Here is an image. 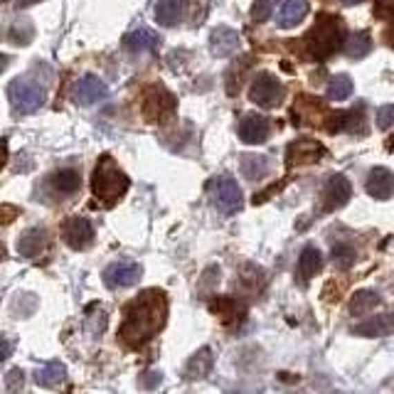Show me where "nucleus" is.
<instances>
[{
	"mask_svg": "<svg viewBox=\"0 0 394 394\" xmlns=\"http://www.w3.org/2000/svg\"><path fill=\"white\" fill-rule=\"evenodd\" d=\"M143 116L151 124H160L165 118H170L175 113V96L170 94L165 86L153 84L143 91Z\"/></svg>",
	"mask_w": 394,
	"mask_h": 394,
	"instance_id": "423d86ee",
	"label": "nucleus"
},
{
	"mask_svg": "<svg viewBox=\"0 0 394 394\" xmlns=\"http://www.w3.org/2000/svg\"><path fill=\"white\" fill-rule=\"evenodd\" d=\"M345 6H357V3H362V0H343Z\"/></svg>",
	"mask_w": 394,
	"mask_h": 394,
	"instance_id": "a19ab883",
	"label": "nucleus"
},
{
	"mask_svg": "<svg viewBox=\"0 0 394 394\" xmlns=\"http://www.w3.org/2000/svg\"><path fill=\"white\" fill-rule=\"evenodd\" d=\"M321 266H323V254L315 247H306L299 256V269H296L299 271V279L303 283H308L310 279L321 271Z\"/></svg>",
	"mask_w": 394,
	"mask_h": 394,
	"instance_id": "393cba45",
	"label": "nucleus"
},
{
	"mask_svg": "<svg viewBox=\"0 0 394 394\" xmlns=\"http://www.w3.org/2000/svg\"><path fill=\"white\" fill-rule=\"evenodd\" d=\"M394 126V104L377 109V129L379 131H389Z\"/></svg>",
	"mask_w": 394,
	"mask_h": 394,
	"instance_id": "72a5a7b5",
	"label": "nucleus"
},
{
	"mask_svg": "<svg viewBox=\"0 0 394 394\" xmlns=\"http://www.w3.org/2000/svg\"><path fill=\"white\" fill-rule=\"evenodd\" d=\"M8 39L15 42V45H30V39H32V25H30L28 20L15 23L10 28V32H8Z\"/></svg>",
	"mask_w": 394,
	"mask_h": 394,
	"instance_id": "2f4dec72",
	"label": "nucleus"
},
{
	"mask_svg": "<svg viewBox=\"0 0 394 394\" xmlns=\"http://www.w3.org/2000/svg\"><path fill=\"white\" fill-rule=\"evenodd\" d=\"M129 185H131L129 175L118 168L116 160H113L111 156L99 158V163H96V168H94V175H91V190H94V195L99 197L104 205L111 207L113 203H118V200L126 195Z\"/></svg>",
	"mask_w": 394,
	"mask_h": 394,
	"instance_id": "7ed1b4c3",
	"label": "nucleus"
},
{
	"mask_svg": "<svg viewBox=\"0 0 394 394\" xmlns=\"http://www.w3.org/2000/svg\"><path fill=\"white\" fill-rule=\"evenodd\" d=\"M321 116H326V109L323 104H318V99H310V96H301L299 106L293 109V124H315Z\"/></svg>",
	"mask_w": 394,
	"mask_h": 394,
	"instance_id": "5701e85b",
	"label": "nucleus"
},
{
	"mask_svg": "<svg viewBox=\"0 0 394 394\" xmlns=\"http://www.w3.org/2000/svg\"><path fill=\"white\" fill-rule=\"evenodd\" d=\"M330 256H332V264H335V269L345 271V269H350V266L355 264V259H357V252H355L353 244L338 242V244H332Z\"/></svg>",
	"mask_w": 394,
	"mask_h": 394,
	"instance_id": "7c9ffc66",
	"label": "nucleus"
},
{
	"mask_svg": "<svg viewBox=\"0 0 394 394\" xmlns=\"http://www.w3.org/2000/svg\"><path fill=\"white\" fill-rule=\"evenodd\" d=\"M182 10H185V0H158L156 6V23L163 28H173L180 23Z\"/></svg>",
	"mask_w": 394,
	"mask_h": 394,
	"instance_id": "4be33fe9",
	"label": "nucleus"
},
{
	"mask_svg": "<svg viewBox=\"0 0 394 394\" xmlns=\"http://www.w3.org/2000/svg\"><path fill=\"white\" fill-rule=\"evenodd\" d=\"M242 175L247 180H261L266 173H269V160L264 156H242Z\"/></svg>",
	"mask_w": 394,
	"mask_h": 394,
	"instance_id": "c85d7f7f",
	"label": "nucleus"
},
{
	"mask_svg": "<svg viewBox=\"0 0 394 394\" xmlns=\"http://www.w3.org/2000/svg\"><path fill=\"white\" fill-rule=\"evenodd\" d=\"M212 365H214L212 350L209 348L197 350L185 365V379H190V382H195V379H205L209 375V370H212Z\"/></svg>",
	"mask_w": 394,
	"mask_h": 394,
	"instance_id": "aec40b11",
	"label": "nucleus"
},
{
	"mask_svg": "<svg viewBox=\"0 0 394 394\" xmlns=\"http://www.w3.org/2000/svg\"><path fill=\"white\" fill-rule=\"evenodd\" d=\"M67 379V367H64V362L59 360H52V362H45L42 367H37V372H35V382L39 384V387H59V384Z\"/></svg>",
	"mask_w": 394,
	"mask_h": 394,
	"instance_id": "412c9836",
	"label": "nucleus"
},
{
	"mask_svg": "<svg viewBox=\"0 0 394 394\" xmlns=\"http://www.w3.org/2000/svg\"><path fill=\"white\" fill-rule=\"evenodd\" d=\"M8 99L15 116H28L45 106V89L28 77H17L8 84Z\"/></svg>",
	"mask_w": 394,
	"mask_h": 394,
	"instance_id": "20e7f679",
	"label": "nucleus"
},
{
	"mask_svg": "<svg viewBox=\"0 0 394 394\" xmlns=\"http://www.w3.org/2000/svg\"><path fill=\"white\" fill-rule=\"evenodd\" d=\"M236 50H239V32L236 30L227 28V25H220V28L212 30V35H209V52L214 57L225 59V57L234 55Z\"/></svg>",
	"mask_w": 394,
	"mask_h": 394,
	"instance_id": "2eb2a0df",
	"label": "nucleus"
},
{
	"mask_svg": "<svg viewBox=\"0 0 394 394\" xmlns=\"http://www.w3.org/2000/svg\"><path fill=\"white\" fill-rule=\"evenodd\" d=\"M269 118L259 116V113H247V116L239 121V138L249 146H259L269 138Z\"/></svg>",
	"mask_w": 394,
	"mask_h": 394,
	"instance_id": "ddd939ff",
	"label": "nucleus"
},
{
	"mask_svg": "<svg viewBox=\"0 0 394 394\" xmlns=\"http://www.w3.org/2000/svg\"><path fill=\"white\" fill-rule=\"evenodd\" d=\"M350 195H353V185H350L348 178L345 175H332L321 192V209L323 212H335V209L348 205Z\"/></svg>",
	"mask_w": 394,
	"mask_h": 394,
	"instance_id": "6e6552de",
	"label": "nucleus"
},
{
	"mask_svg": "<svg viewBox=\"0 0 394 394\" xmlns=\"http://www.w3.org/2000/svg\"><path fill=\"white\" fill-rule=\"evenodd\" d=\"M148 375H151V379H146V387H148V389L156 387V384H160V377H163L160 372H148Z\"/></svg>",
	"mask_w": 394,
	"mask_h": 394,
	"instance_id": "e433bc0d",
	"label": "nucleus"
},
{
	"mask_svg": "<svg viewBox=\"0 0 394 394\" xmlns=\"http://www.w3.org/2000/svg\"><path fill=\"white\" fill-rule=\"evenodd\" d=\"M62 236L74 252H84L94 242V227H91V222L86 217H69L64 222Z\"/></svg>",
	"mask_w": 394,
	"mask_h": 394,
	"instance_id": "9b49d317",
	"label": "nucleus"
},
{
	"mask_svg": "<svg viewBox=\"0 0 394 394\" xmlns=\"http://www.w3.org/2000/svg\"><path fill=\"white\" fill-rule=\"evenodd\" d=\"M276 3H279V0H254V6H252L254 23H266L271 17V12H274Z\"/></svg>",
	"mask_w": 394,
	"mask_h": 394,
	"instance_id": "473e14b6",
	"label": "nucleus"
},
{
	"mask_svg": "<svg viewBox=\"0 0 394 394\" xmlns=\"http://www.w3.org/2000/svg\"><path fill=\"white\" fill-rule=\"evenodd\" d=\"M25 384V372L17 367V370H10L6 375V389L8 392H17V389H23Z\"/></svg>",
	"mask_w": 394,
	"mask_h": 394,
	"instance_id": "f704fd0d",
	"label": "nucleus"
},
{
	"mask_svg": "<svg viewBox=\"0 0 394 394\" xmlns=\"http://www.w3.org/2000/svg\"><path fill=\"white\" fill-rule=\"evenodd\" d=\"M283 94H286L283 84L269 72H259L252 79V86H249V99L261 109L279 106L281 99H283Z\"/></svg>",
	"mask_w": 394,
	"mask_h": 394,
	"instance_id": "0eeeda50",
	"label": "nucleus"
},
{
	"mask_svg": "<svg viewBox=\"0 0 394 394\" xmlns=\"http://www.w3.org/2000/svg\"><path fill=\"white\" fill-rule=\"evenodd\" d=\"M45 244H47L45 229L32 227V229L23 232L20 239H17V254H20L23 259H35V256H39V252L45 249Z\"/></svg>",
	"mask_w": 394,
	"mask_h": 394,
	"instance_id": "6ab92c4d",
	"label": "nucleus"
},
{
	"mask_svg": "<svg viewBox=\"0 0 394 394\" xmlns=\"http://www.w3.org/2000/svg\"><path fill=\"white\" fill-rule=\"evenodd\" d=\"M3 212H6V220H3V222H6V225H8V222H12L10 217L17 212V209H15V207H10V205H6V207H3Z\"/></svg>",
	"mask_w": 394,
	"mask_h": 394,
	"instance_id": "4c0bfd02",
	"label": "nucleus"
},
{
	"mask_svg": "<svg viewBox=\"0 0 394 394\" xmlns=\"http://www.w3.org/2000/svg\"><path fill=\"white\" fill-rule=\"evenodd\" d=\"M209 197H212V205L220 209L222 214H234L242 209L244 205V195L242 187L236 185V180L232 175H220L209 182Z\"/></svg>",
	"mask_w": 394,
	"mask_h": 394,
	"instance_id": "39448f33",
	"label": "nucleus"
},
{
	"mask_svg": "<svg viewBox=\"0 0 394 394\" xmlns=\"http://www.w3.org/2000/svg\"><path fill=\"white\" fill-rule=\"evenodd\" d=\"M52 187H55L59 195H74V192L82 187V175L74 168H62L52 175Z\"/></svg>",
	"mask_w": 394,
	"mask_h": 394,
	"instance_id": "bb28decb",
	"label": "nucleus"
},
{
	"mask_svg": "<svg viewBox=\"0 0 394 394\" xmlns=\"http://www.w3.org/2000/svg\"><path fill=\"white\" fill-rule=\"evenodd\" d=\"M10 357V343H8V338H3V357L0 360H8Z\"/></svg>",
	"mask_w": 394,
	"mask_h": 394,
	"instance_id": "58836bf2",
	"label": "nucleus"
},
{
	"mask_svg": "<svg viewBox=\"0 0 394 394\" xmlns=\"http://www.w3.org/2000/svg\"><path fill=\"white\" fill-rule=\"evenodd\" d=\"M306 55L315 62H323L335 52L343 50L345 45V25L338 15L330 12H321L315 17V25L306 35Z\"/></svg>",
	"mask_w": 394,
	"mask_h": 394,
	"instance_id": "f03ea898",
	"label": "nucleus"
},
{
	"mask_svg": "<svg viewBox=\"0 0 394 394\" xmlns=\"http://www.w3.org/2000/svg\"><path fill=\"white\" fill-rule=\"evenodd\" d=\"M370 50H372V37L367 30L350 35V39L345 42V55H348L350 59H362V57L370 55Z\"/></svg>",
	"mask_w": 394,
	"mask_h": 394,
	"instance_id": "cd10ccee",
	"label": "nucleus"
},
{
	"mask_svg": "<svg viewBox=\"0 0 394 394\" xmlns=\"http://www.w3.org/2000/svg\"><path fill=\"white\" fill-rule=\"evenodd\" d=\"M124 47L131 55H143V52H156L160 47V37L158 32H153L151 28H138L135 32L126 35Z\"/></svg>",
	"mask_w": 394,
	"mask_h": 394,
	"instance_id": "f3484780",
	"label": "nucleus"
},
{
	"mask_svg": "<svg viewBox=\"0 0 394 394\" xmlns=\"http://www.w3.org/2000/svg\"><path fill=\"white\" fill-rule=\"evenodd\" d=\"M109 96V86L104 84L102 79L94 74H84L74 82V102L79 106H91L96 102H104Z\"/></svg>",
	"mask_w": 394,
	"mask_h": 394,
	"instance_id": "9d476101",
	"label": "nucleus"
},
{
	"mask_svg": "<svg viewBox=\"0 0 394 394\" xmlns=\"http://www.w3.org/2000/svg\"><path fill=\"white\" fill-rule=\"evenodd\" d=\"M379 293L377 291H367V288H362V291H357L350 299V315H355V318H362V315L372 313V310L379 306Z\"/></svg>",
	"mask_w": 394,
	"mask_h": 394,
	"instance_id": "a878e982",
	"label": "nucleus"
},
{
	"mask_svg": "<svg viewBox=\"0 0 394 394\" xmlns=\"http://www.w3.org/2000/svg\"><path fill=\"white\" fill-rule=\"evenodd\" d=\"M209 310H212L225 326H232V323L244 321L247 303H242V301L234 299V296H217L214 301H209Z\"/></svg>",
	"mask_w": 394,
	"mask_h": 394,
	"instance_id": "4468645a",
	"label": "nucleus"
},
{
	"mask_svg": "<svg viewBox=\"0 0 394 394\" xmlns=\"http://www.w3.org/2000/svg\"><path fill=\"white\" fill-rule=\"evenodd\" d=\"M367 195L375 200H389L394 195V173L387 168H372L367 173Z\"/></svg>",
	"mask_w": 394,
	"mask_h": 394,
	"instance_id": "dca6fc26",
	"label": "nucleus"
},
{
	"mask_svg": "<svg viewBox=\"0 0 394 394\" xmlns=\"http://www.w3.org/2000/svg\"><path fill=\"white\" fill-rule=\"evenodd\" d=\"M375 15L384 20H394V0H377L375 3Z\"/></svg>",
	"mask_w": 394,
	"mask_h": 394,
	"instance_id": "c9c22d12",
	"label": "nucleus"
},
{
	"mask_svg": "<svg viewBox=\"0 0 394 394\" xmlns=\"http://www.w3.org/2000/svg\"><path fill=\"white\" fill-rule=\"evenodd\" d=\"M310 6L308 0H283L281 10H279V20H276V25L283 30L288 28H296L299 23H303L306 15H308Z\"/></svg>",
	"mask_w": 394,
	"mask_h": 394,
	"instance_id": "a211bd4d",
	"label": "nucleus"
},
{
	"mask_svg": "<svg viewBox=\"0 0 394 394\" xmlns=\"http://www.w3.org/2000/svg\"><path fill=\"white\" fill-rule=\"evenodd\" d=\"M168 318V296L160 288H146L126 306L121 323V340L129 348H143L163 330Z\"/></svg>",
	"mask_w": 394,
	"mask_h": 394,
	"instance_id": "f257e3e1",
	"label": "nucleus"
},
{
	"mask_svg": "<svg viewBox=\"0 0 394 394\" xmlns=\"http://www.w3.org/2000/svg\"><path fill=\"white\" fill-rule=\"evenodd\" d=\"M392 330H394V315H379V318H372V321L353 328L355 335H362V338H382V335H389Z\"/></svg>",
	"mask_w": 394,
	"mask_h": 394,
	"instance_id": "b1692460",
	"label": "nucleus"
},
{
	"mask_svg": "<svg viewBox=\"0 0 394 394\" xmlns=\"http://www.w3.org/2000/svg\"><path fill=\"white\" fill-rule=\"evenodd\" d=\"M353 79L348 77V74H338V77L330 79V84H328V99L330 102H345V99H350V94H353Z\"/></svg>",
	"mask_w": 394,
	"mask_h": 394,
	"instance_id": "c756f323",
	"label": "nucleus"
},
{
	"mask_svg": "<svg viewBox=\"0 0 394 394\" xmlns=\"http://www.w3.org/2000/svg\"><path fill=\"white\" fill-rule=\"evenodd\" d=\"M323 156H326V148H323L318 141H310V138H299V141L291 143V146H288V151H286L288 165L318 163Z\"/></svg>",
	"mask_w": 394,
	"mask_h": 394,
	"instance_id": "f8f14e48",
	"label": "nucleus"
},
{
	"mask_svg": "<svg viewBox=\"0 0 394 394\" xmlns=\"http://www.w3.org/2000/svg\"><path fill=\"white\" fill-rule=\"evenodd\" d=\"M143 276V266L135 261H113L104 271V283L109 288H129Z\"/></svg>",
	"mask_w": 394,
	"mask_h": 394,
	"instance_id": "1a4fd4ad",
	"label": "nucleus"
},
{
	"mask_svg": "<svg viewBox=\"0 0 394 394\" xmlns=\"http://www.w3.org/2000/svg\"><path fill=\"white\" fill-rule=\"evenodd\" d=\"M384 39H387L389 47L394 50V25H392V28H387V32H384Z\"/></svg>",
	"mask_w": 394,
	"mask_h": 394,
	"instance_id": "ea45409f",
	"label": "nucleus"
}]
</instances>
